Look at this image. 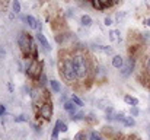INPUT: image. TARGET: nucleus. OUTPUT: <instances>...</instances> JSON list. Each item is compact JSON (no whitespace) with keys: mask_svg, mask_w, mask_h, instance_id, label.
Returning a JSON list of instances; mask_svg holds the SVG:
<instances>
[{"mask_svg":"<svg viewBox=\"0 0 150 140\" xmlns=\"http://www.w3.org/2000/svg\"><path fill=\"white\" fill-rule=\"evenodd\" d=\"M134 64H136V60H134L133 55H130V57L127 58V61L124 63V66L120 69V70H121V75H122L124 77H128V76L133 73V70H134Z\"/></svg>","mask_w":150,"mask_h":140,"instance_id":"nucleus-6","label":"nucleus"},{"mask_svg":"<svg viewBox=\"0 0 150 140\" xmlns=\"http://www.w3.org/2000/svg\"><path fill=\"white\" fill-rule=\"evenodd\" d=\"M103 23H105L106 26H111V25H112V19H111V18H105V19H103Z\"/></svg>","mask_w":150,"mask_h":140,"instance_id":"nucleus-31","label":"nucleus"},{"mask_svg":"<svg viewBox=\"0 0 150 140\" xmlns=\"http://www.w3.org/2000/svg\"><path fill=\"white\" fill-rule=\"evenodd\" d=\"M60 75L64 77L66 82L69 83H73L77 80V75H76V70L73 67V61H71V57H64L61 58L60 61Z\"/></svg>","mask_w":150,"mask_h":140,"instance_id":"nucleus-2","label":"nucleus"},{"mask_svg":"<svg viewBox=\"0 0 150 140\" xmlns=\"http://www.w3.org/2000/svg\"><path fill=\"white\" fill-rule=\"evenodd\" d=\"M100 3H102V6L106 9V7H112L114 4H112V0H100Z\"/></svg>","mask_w":150,"mask_h":140,"instance_id":"nucleus-27","label":"nucleus"},{"mask_svg":"<svg viewBox=\"0 0 150 140\" xmlns=\"http://www.w3.org/2000/svg\"><path fill=\"white\" fill-rule=\"evenodd\" d=\"M124 102L127 105H130V107H137L139 105V99L134 98V96H131V95H125L124 96Z\"/></svg>","mask_w":150,"mask_h":140,"instance_id":"nucleus-12","label":"nucleus"},{"mask_svg":"<svg viewBox=\"0 0 150 140\" xmlns=\"http://www.w3.org/2000/svg\"><path fill=\"white\" fill-rule=\"evenodd\" d=\"M112 66H114L115 69H121V67L124 66V58H122L120 54H115V55L112 57Z\"/></svg>","mask_w":150,"mask_h":140,"instance_id":"nucleus-11","label":"nucleus"},{"mask_svg":"<svg viewBox=\"0 0 150 140\" xmlns=\"http://www.w3.org/2000/svg\"><path fill=\"white\" fill-rule=\"evenodd\" d=\"M117 3H120V0H112V4H117Z\"/></svg>","mask_w":150,"mask_h":140,"instance_id":"nucleus-37","label":"nucleus"},{"mask_svg":"<svg viewBox=\"0 0 150 140\" xmlns=\"http://www.w3.org/2000/svg\"><path fill=\"white\" fill-rule=\"evenodd\" d=\"M41 75H42V63L38 61V60H32L28 64V67H26V76L31 80H37L38 82Z\"/></svg>","mask_w":150,"mask_h":140,"instance_id":"nucleus-4","label":"nucleus"},{"mask_svg":"<svg viewBox=\"0 0 150 140\" xmlns=\"http://www.w3.org/2000/svg\"><path fill=\"white\" fill-rule=\"evenodd\" d=\"M146 25H147V26H150V18L147 19V21H146Z\"/></svg>","mask_w":150,"mask_h":140,"instance_id":"nucleus-38","label":"nucleus"},{"mask_svg":"<svg viewBox=\"0 0 150 140\" xmlns=\"http://www.w3.org/2000/svg\"><path fill=\"white\" fill-rule=\"evenodd\" d=\"M105 118L108 120V121H115V115H117V111L114 109V107L112 105H108L106 108H105Z\"/></svg>","mask_w":150,"mask_h":140,"instance_id":"nucleus-9","label":"nucleus"},{"mask_svg":"<svg viewBox=\"0 0 150 140\" xmlns=\"http://www.w3.org/2000/svg\"><path fill=\"white\" fill-rule=\"evenodd\" d=\"M88 134H86V131L85 130H80V131H77L76 133V136H74V139L73 140H88Z\"/></svg>","mask_w":150,"mask_h":140,"instance_id":"nucleus-17","label":"nucleus"},{"mask_svg":"<svg viewBox=\"0 0 150 140\" xmlns=\"http://www.w3.org/2000/svg\"><path fill=\"white\" fill-rule=\"evenodd\" d=\"M4 112H6V108H4V105H0V117H1Z\"/></svg>","mask_w":150,"mask_h":140,"instance_id":"nucleus-34","label":"nucleus"},{"mask_svg":"<svg viewBox=\"0 0 150 140\" xmlns=\"http://www.w3.org/2000/svg\"><path fill=\"white\" fill-rule=\"evenodd\" d=\"M38 85H40L41 88H44V86L47 85V76H45L44 73L40 76V79H38Z\"/></svg>","mask_w":150,"mask_h":140,"instance_id":"nucleus-23","label":"nucleus"},{"mask_svg":"<svg viewBox=\"0 0 150 140\" xmlns=\"http://www.w3.org/2000/svg\"><path fill=\"white\" fill-rule=\"evenodd\" d=\"M98 104H99V105H98V108H100V109H105V108L109 105V104H108V101H98Z\"/></svg>","mask_w":150,"mask_h":140,"instance_id":"nucleus-29","label":"nucleus"},{"mask_svg":"<svg viewBox=\"0 0 150 140\" xmlns=\"http://www.w3.org/2000/svg\"><path fill=\"white\" fill-rule=\"evenodd\" d=\"M52 111H54L52 109V102L48 99V101L41 104V107H40V117L42 120H45V121H50L51 117H52Z\"/></svg>","mask_w":150,"mask_h":140,"instance_id":"nucleus-5","label":"nucleus"},{"mask_svg":"<svg viewBox=\"0 0 150 140\" xmlns=\"http://www.w3.org/2000/svg\"><path fill=\"white\" fill-rule=\"evenodd\" d=\"M18 44H19V48H21V51L25 57H31V53H32L35 44H34L32 38L29 37V34L21 32L19 37H18Z\"/></svg>","mask_w":150,"mask_h":140,"instance_id":"nucleus-3","label":"nucleus"},{"mask_svg":"<svg viewBox=\"0 0 150 140\" xmlns=\"http://www.w3.org/2000/svg\"><path fill=\"white\" fill-rule=\"evenodd\" d=\"M25 21L28 22V25L32 28V29H41V25H40V22L34 18V16H31V15H28L26 18H25Z\"/></svg>","mask_w":150,"mask_h":140,"instance_id":"nucleus-10","label":"nucleus"},{"mask_svg":"<svg viewBox=\"0 0 150 140\" xmlns=\"http://www.w3.org/2000/svg\"><path fill=\"white\" fill-rule=\"evenodd\" d=\"M88 140H103V139H102L100 133H98V131H91L89 139H88Z\"/></svg>","mask_w":150,"mask_h":140,"instance_id":"nucleus-22","label":"nucleus"},{"mask_svg":"<svg viewBox=\"0 0 150 140\" xmlns=\"http://www.w3.org/2000/svg\"><path fill=\"white\" fill-rule=\"evenodd\" d=\"M70 99H71V101H73V102H74V104H76L77 107H83V101H82V99H80V98H79V96H77L76 93H73Z\"/></svg>","mask_w":150,"mask_h":140,"instance_id":"nucleus-21","label":"nucleus"},{"mask_svg":"<svg viewBox=\"0 0 150 140\" xmlns=\"http://www.w3.org/2000/svg\"><path fill=\"white\" fill-rule=\"evenodd\" d=\"M4 57V50H3V47H0V58H3Z\"/></svg>","mask_w":150,"mask_h":140,"instance_id":"nucleus-36","label":"nucleus"},{"mask_svg":"<svg viewBox=\"0 0 150 140\" xmlns=\"http://www.w3.org/2000/svg\"><path fill=\"white\" fill-rule=\"evenodd\" d=\"M80 22H82V25H83V26H86V28H88V26H91V25H92V18H91L89 15H83V16L80 18Z\"/></svg>","mask_w":150,"mask_h":140,"instance_id":"nucleus-15","label":"nucleus"},{"mask_svg":"<svg viewBox=\"0 0 150 140\" xmlns=\"http://www.w3.org/2000/svg\"><path fill=\"white\" fill-rule=\"evenodd\" d=\"M55 129H58V131H63V133H66L67 130H69V127H67V124L66 123H63L61 120H57L55 121V126H54Z\"/></svg>","mask_w":150,"mask_h":140,"instance_id":"nucleus-14","label":"nucleus"},{"mask_svg":"<svg viewBox=\"0 0 150 140\" xmlns=\"http://www.w3.org/2000/svg\"><path fill=\"white\" fill-rule=\"evenodd\" d=\"M124 140H139L137 136H127V137H124Z\"/></svg>","mask_w":150,"mask_h":140,"instance_id":"nucleus-33","label":"nucleus"},{"mask_svg":"<svg viewBox=\"0 0 150 140\" xmlns=\"http://www.w3.org/2000/svg\"><path fill=\"white\" fill-rule=\"evenodd\" d=\"M83 118H85V114L83 112H74L73 115H70V120L71 121H80Z\"/></svg>","mask_w":150,"mask_h":140,"instance_id":"nucleus-18","label":"nucleus"},{"mask_svg":"<svg viewBox=\"0 0 150 140\" xmlns=\"http://www.w3.org/2000/svg\"><path fill=\"white\" fill-rule=\"evenodd\" d=\"M63 107H64V109H66L70 115H73L74 112H77V105H76L71 99H70V101H66V102L63 104Z\"/></svg>","mask_w":150,"mask_h":140,"instance_id":"nucleus-7","label":"nucleus"},{"mask_svg":"<svg viewBox=\"0 0 150 140\" xmlns=\"http://www.w3.org/2000/svg\"><path fill=\"white\" fill-rule=\"evenodd\" d=\"M89 1H91V0H89Z\"/></svg>","mask_w":150,"mask_h":140,"instance_id":"nucleus-40","label":"nucleus"},{"mask_svg":"<svg viewBox=\"0 0 150 140\" xmlns=\"http://www.w3.org/2000/svg\"><path fill=\"white\" fill-rule=\"evenodd\" d=\"M50 86H51V89H52V92H55V93H58L61 91V85L57 80H50Z\"/></svg>","mask_w":150,"mask_h":140,"instance_id":"nucleus-16","label":"nucleus"},{"mask_svg":"<svg viewBox=\"0 0 150 140\" xmlns=\"http://www.w3.org/2000/svg\"><path fill=\"white\" fill-rule=\"evenodd\" d=\"M122 126H125V127H134V126H136L134 117H133L131 114H130V115H125L124 120H122Z\"/></svg>","mask_w":150,"mask_h":140,"instance_id":"nucleus-13","label":"nucleus"},{"mask_svg":"<svg viewBox=\"0 0 150 140\" xmlns=\"http://www.w3.org/2000/svg\"><path fill=\"white\" fill-rule=\"evenodd\" d=\"M130 114H131L133 117H137V115L140 114V111H139L137 107H130Z\"/></svg>","mask_w":150,"mask_h":140,"instance_id":"nucleus-26","label":"nucleus"},{"mask_svg":"<svg viewBox=\"0 0 150 140\" xmlns=\"http://www.w3.org/2000/svg\"><path fill=\"white\" fill-rule=\"evenodd\" d=\"M58 129H55L54 127V130H52V133H51V140H58Z\"/></svg>","mask_w":150,"mask_h":140,"instance_id":"nucleus-28","label":"nucleus"},{"mask_svg":"<svg viewBox=\"0 0 150 140\" xmlns=\"http://www.w3.org/2000/svg\"><path fill=\"white\" fill-rule=\"evenodd\" d=\"M23 121H26V117H25V115H18V117H15V123H23Z\"/></svg>","mask_w":150,"mask_h":140,"instance_id":"nucleus-30","label":"nucleus"},{"mask_svg":"<svg viewBox=\"0 0 150 140\" xmlns=\"http://www.w3.org/2000/svg\"><path fill=\"white\" fill-rule=\"evenodd\" d=\"M37 40H38V43H40L41 45L44 47V50H45V51H50L51 50V47H50V44H48V41H47V38H45V35H44L41 31L37 34Z\"/></svg>","mask_w":150,"mask_h":140,"instance_id":"nucleus-8","label":"nucleus"},{"mask_svg":"<svg viewBox=\"0 0 150 140\" xmlns=\"http://www.w3.org/2000/svg\"><path fill=\"white\" fill-rule=\"evenodd\" d=\"M100 51L105 53V54H112V53H114V50L109 45H100Z\"/></svg>","mask_w":150,"mask_h":140,"instance_id":"nucleus-24","label":"nucleus"},{"mask_svg":"<svg viewBox=\"0 0 150 140\" xmlns=\"http://www.w3.org/2000/svg\"><path fill=\"white\" fill-rule=\"evenodd\" d=\"M91 4H92V7L96 9V10H103V9H105V7L102 6L100 0H91Z\"/></svg>","mask_w":150,"mask_h":140,"instance_id":"nucleus-19","label":"nucleus"},{"mask_svg":"<svg viewBox=\"0 0 150 140\" xmlns=\"http://www.w3.org/2000/svg\"><path fill=\"white\" fill-rule=\"evenodd\" d=\"M146 70H147V73L150 75V58L147 60V64H146Z\"/></svg>","mask_w":150,"mask_h":140,"instance_id":"nucleus-35","label":"nucleus"},{"mask_svg":"<svg viewBox=\"0 0 150 140\" xmlns=\"http://www.w3.org/2000/svg\"><path fill=\"white\" fill-rule=\"evenodd\" d=\"M71 61H73V67H74L76 75H77V80L79 82L86 80L92 72V66L89 63V58H86L80 53H76L71 55Z\"/></svg>","mask_w":150,"mask_h":140,"instance_id":"nucleus-1","label":"nucleus"},{"mask_svg":"<svg viewBox=\"0 0 150 140\" xmlns=\"http://www.w3.org/2000/svg\"><path fill=\"white\" fill-rule=\"evenodd\" d=\"M124 117H125V114H124L122 111H120V112H117V115H115V121H118V123H122Z\"/></svg>","mask_w":150,"mask_h":140,"instance_id":"nucleus-25","label":"nucleus"},{"mask_svg":"<svg viewBox=\"0 0 150 140\" xmlns=\"http://www.w3.org/2000/svg\"><path fill=\"white\" fill-rule=\"evenodd\" d=\"M63 140H69V139H63Z\"/></svg>","mask_w":150,"mask_h":140,"instance_id":"nucleus-39","label":"nucleus"},{"mask_svg":"<svg viewBox=\"0 0 150 140\" xmlns=\"http://www.w3.org/2000/svg\"><path fill=\"white\" fill-rule=\"evenodd\" d=\"M12 9H13V12L18 15V13H21V3H19V0H13L12 1Z\"/></svg>","mask_w":150,"mask_h":140,"instance_id":"nucleus-20","label":"nucleus"},{"mask_svg":"<svg viewBox=\"0 0 150 140\" xmlns=\"http://www.w3.org/2000/svg\"><path fill=\"white\" fill-rule=\"evenodd\" d=\"M124 18H125V13H124V12H122V13H118V15H117V19H118V22H121V21L124 19Z\"/></svg>","mask_w":150,"mask_h":140,"instance_id":"nucleus-32","label":"nucleus"}]
</instances>
